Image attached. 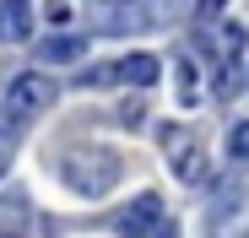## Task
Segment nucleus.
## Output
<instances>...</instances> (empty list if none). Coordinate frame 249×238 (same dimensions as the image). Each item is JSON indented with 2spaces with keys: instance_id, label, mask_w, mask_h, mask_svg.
Returning <instances> with one entry per match:
<instances>
[{
  "instance_id": "nucleus-1",
  "label": "nucleus",
  "mask_w": 249,
  "mask_h": 238,
  "mask_svg": "<svg viewBox=\"0 0 249 238\" xmlns=\"http://www.w3.org/2000/svg\"><path fill=\"white\" fill-rule=\"evenodd\" d=\"M119 173H124L119 152L92 146V141H81V146H71V152L60 157V179H65V189L81 195V201H103V195L119 184Z\"/></svg>"
},
{
  "instance_id": "nucleus-2",
  "label": "nucleus",
  "mask_w": 249,
  "mask_h": 238,
  "mask_svg": "<svg viewBox=\"0 0 249 238\" xmlns=\"http://www.w3.org/2000/svg\"><path fill=\"white\" fill-rule=\"evenodd\" d=\"M168 0H114V6L98 11V33L103 38H130V33H146L152 22H162Z\"/></svg>"
},
{
  "instance_id": "nucleus-3",
  "label": "nucleus",
  "mask_w": 249,
  "mask_h": 238,
  "mask_svg": "<svg viewBox=\"0 0 249 238\" xmlns=\"http://www.w3.org/2000/svg\"><path fill=\"white\" fill-rule=\"evenodd\" d=\"M162 152H168L179 184H190V189H206V184H212V163H206V152L190 146V136H184L179 125H162Z\"/></svg>"
},
{
  "instance_id": "nucleus-4",
  "label": "nucleus",
  "mask_w": 249,
  "mask_h": 238,
  "mask_svg": "<svg viewBox=\"0 0 249 238\" xmlns=\"http://www.w3.org/2000/svg\"><path fill=\"white\" fill-rule=\"evenodd\" d=\"M54 98H60V87H54V76H38V70L17 76V82L6 87V108H11V114H22V119H33V114H44V108H49Z\"/></svg>"
},
{
  "instance_id": "nucleus-5",
  "label": "nucleus",
  "mask_w": 249,
  "mask_h": 238,
  "mask_svg": "<svg viewBox=\"0 0 249 238\" xmlns=\"http://www.w3.org/2000/svg\"><path fill=\"white\" fill-rule=\"evenodd\" d=\"M152 227H157V233L168 227V217H162V201H157L152 189L136 195V201L114 217V233H119V238H152Z\"/></svg>"
},
{
  "instance_id": "nucleus-6",
  "label": "nucleus",
  "mask_w": 249,
  "mask_h": 238,
  "mask_svg": "<svg viewBox=\"0 0 249 238\" xmlns=\"http://www.w3.org/2000/svg\"><path fill=\"white\" fill-rule=\"evenodd\" d=\"M108 70H114V82H124V87H157V76H162L157 54H124V60L108 65Z\"/></svg>"
},
{
  "instance_id": "nucleus-7",
  "label": "nucleus",
  "mask_w": 249,
  "mask_h": 238,
  "mask_svg": "<svg viewBox=\"0 0 249 238\" xmlns=\"http://www.w3.org/2000/svg\"><path fill=\"white\" fill-rule=\"evenodd\" d=\"M33 33V6L27 0H0V44H22Z\"/></svg>"
},
{
  "instance_id": "nucleus-8",
  "label": "nucleus",
  "mask_w": 249,
  "mask_h": 238,
  "mask_svg": "<svg viewBox=\"0 0 249 238\" xmlns=\"http://www.w3.org/2000/svg\"><path fill=\"white\" fill-rule=\"evenodd\" d=\"M81 54H87V44H81V38H44V44H38V60H49V65H76Z\"/></svg>"
},
{
  "instance_id": "nucleus-9",
  "label": "nucleus",
  "mask_w": 249,
  "mask_h": 238,
  "mask_svg": "<svg viewBox=\"0 0 249 238\" xmlns=\"http://www.w3.org/2000/svg\"><path fill=\"white\" fill-rule=\"evenodd\" d=\"M22 125H27L22 114H11V108H0V173L11 168V152H17V141H22Z\"/></svg>"
},
{
  "instance_id": "nucleus-10",
  "label": "nucleus",
  "mask_w": 249,
  "mask_h": 238,
  "mask_svg": "<svg viewBox=\"0 0 249 238\" xmlns=\"http://www.w3.org/2000/svg\"><path fill=\"white\" fill-rule=\"evenodd\" d=\"M228 157H233V163L249 157V125H233V130H228Z\"/></svg>"
},
{
  "instance_id": "nucleus-11",
  "label": "nucleus",
  "mask_w": 249,
  "mask_h": 238,
  "mask_svg": "<svg viewBox=\"0 0 249 238\" xmlns=\"http://www.w3.org/2000/svg\"><path fill=\"white\" fill-rule=\"evenodd\" d=\"M44 17H49L54 27H65V22H71V6H65V0H49V6H44Z\"/></svg>"
},
{
  "instance_id": "nucleus-12",
  "label": "nucleus",
  "mask_w": 249,
  "mask_h": 238,
  "mask_svg": "<svg viewBox=\"0 0 249 238\" xmlns=\"http://www.w3.org/2000/svg\"><path fill=\"white\" fill-rule=\"evenodd\" d=\"M228 6V0H195V11H200V22H217V11Z\"/></svg>"
}]
</instances>
